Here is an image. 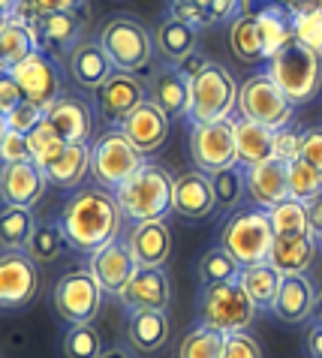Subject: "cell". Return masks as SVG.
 <instances>
[{
	"mask_svg": "<svg viewBox=\"0 0 322 358\" xmlns=\"http://www.w3.org/2000/svg\"><path fill=\"white\" fill-rule=\"evenodd\" d=\"M124 211L112 190L103 187H78L60 208L57 223L66 235V244L76 253L94 256L99 247L112 244L124 229Z\"/></svg>",
	"mask_w": 322,
	"mask_h": 358,
	"instance_id": "cell-1",
	"label": "cell"
},
{
	"mask_svg": "<svg viewBox=\"0 0 322 358\" xmlns=\"http://www.w3.org/2000/svg\"><path fill=\"white\" fill-rule=\"evenodd\" d=\"M172 190L175 178L166 172V166L145 163L124 187H118L115 199L124 217H130L133 223H148L166 220V214H172Z\"/></svg>",
	"mask_w": 322,
	"mask_h": 358,
	"instance_id": "cell-2",
	"label": "cell"
},
{
	"mask_svg": "<svg viewBox=\"0 0 322 358\" xmlns=\"http://www.w3.org/2000/svg\"><path fill=\"white\" fill-rule=\"evenodd\" d=\"M265 73L289 96L293 106H304L322 91V55L298 39L286 43L271 57L265 64Z\"/></svg>",
	"mask_w": 322,
	"mask_h": 358,
	"instance_id": "cell-3",
	"label": "cell"
},
{
	"mask_svg": "<svg viewBox=\"0 0 322 358\" xmlns=\"http://www.w3.org/2000/svg\"><path fill=\"white\" fill-rule=\"evenodd\" d=\"M241 85L226 66L208 61L199 76L190 78V124H217L229 121L238 108Z\"/></svg>",
	"mask_w": 322,
	"mask_h": 358,
	"instance_id": "cell-4",
	"label": "cell"
},
{
	"mask_svg": "<svg viewBox=\"0 0 322 358\" xmlns=\"http://www.w3.org/2000/svg\"><path fill=\"white\" fill-rule=\"evenodd\" d=\"M220 241L241 265H262L268 262L274 247V226L262 208H238L220 229Z\"/></svg>",
	"mask_w": 322,
	"mask_h": 358,
	"instance_id": "cell-5",
	"label": "cell"
},
{
	"mask_svg": "<svg viewBox=\"0 0 322 358\" xmlns=\"http://www.w3.org/2000/svg\"><path fill=\"white\" fill-rule=\"evenodd\" d=\"M148 160L130 138L120 133V127L99 133L97 142L90 145V175H94L97 187L103 190H118L133 178Z\"/></svg>",
	"mask_w": 322,
	"mask_h": 358,
	"instance_id": "cell-6",
	"label": "cell"
},
{
	"mask_svg": "<svg viewBox=\"0 0 322 358\" xmlns=\"http://www.w3.org/2000/svg\"><path fill=\"white\" fill-rule=\"evenodd\" d=\"M256 310L259 307L250 301L238 280L202 286V295H199V322L220 334L247 331L250 322L256 320Z\"/></svg>",
	"mask_w": 322,
	"mask_h": 358,
	"instance_id": "cell-7",
	"label": "cell"
},
{
	"mask_svg": "<svg viewBox=\"0 0 322 358\" xmlns=\"http://www.w3.org/2000/svg\"><path fill=\"white\" fill-rule=\"evenodd\" d=\"M99 45L106 48V55L112 57L115 69L120 73H139L154 61V36L148 34V27L133 15H112L106 18L99 27Z\"/></svg>",
	"mask_w": 322,
	"mask_h": 358,
	"instance_id": "cell-8",
	"label": "cell"
},
{
	"mask_svg": "<svg viewBox=\"0 0 322 358\" xmlns=\"http://www.w3.org/2000/svg\"><path fill=\"white\" fill-rule=\"evenodd\" d=\"M238 112H241V117H247V121L271 127V130H284V127L293 124L295 106L271 82L268 73H253L238 91Z\"/></svg>",
	"mask_w": 322,
	"mask_h": 358,
	"instance_id": "cell-9",
	"label": "cell"
},
{
	"mask_svg": "<svg viewBox=\"0 0 322 358\" xmlns=\"http://www.w3.org/2000/svg\"><path fill=\"white\" fill-rule=\"evenodd\" d=\"M52 301L60 320H66L69 325H85L97 320L99 304H103V286L97 283L90 268H76L55 283Z\"/></svg>",
	"mask_w": 322,
	"mask_h": 358,
	"instance_id": "cell-10",
	"label": "cell"
},
{
	"mask_svg": "<svg viewBox=\"0 0 322 358\" xmlns=\"http://www.w3.org/2000/svg\"><path fill=\"white\" fill-rule=\"evenodd\" d=\"M190 157H193V166L205 175L238 166L235 117L217 124H190Z\"/></svg>",
	"mask_w": 322,
	"mask_h": 358,
	"instance_id": "cell-11",
	"label": "cell"
},
{
	"mask_svg": "<svg viewBox=\"0 0 322 358\" xmlns=\"http://www.w3.org/2000/svg\"><path fill=\"white\" fill-rule=\"evenodd\" d=\"M145 99H148V85L136 73H120V69H115L94 91L97 115L112 127H120V121L133 115Z\"/></svg>",
	"mask_w": 322,
	"mask_h": 358,
	"instance_id": "cell-12",
	"label": "cell"
},
{
	"mask_svg": "<svg viewBox=\"0 0 322 358\" xmlns=\"http://www.w3.org/2000/svg\"><path fill=\"white\" fill-rule=\"evenodd\" d=\"M9 76L18 82L22 94L27 103L39 106L43 112H48L64 94H60V69L57 61H52L43 52H34L30 57H24L22 64H15L13 69H6Z\"/></svg>",
	"mask_w": 322,
	"mask_h": 358,
	"instance_id": "cell-13",
	"label": "cell"
},
{
	"mask_svg": "<svg viewBox=\"0 0 322 358\" xmlns=\"http://www.w3.org/2000/svg\"><path fill=\"white\" fill-rule=\"evenodd\" d=\"M39 292L36 262L24 250H4L0 256V304L4 310H22Z\"/></svg>",
	"mask_w": 322,
	"mask_h": 358,
	"instance_id": "cell-14",
	"label": "cell"
},
{
	"mask_svg": "<svg viewBox=\"0 0 322 358\" xmlns=\"http://www.w3.org/2000/svg\"><path fill=\"white\" fill-rule=\"evenodd\" d=\"M85 31V6L82 9H69V13H52L43 15L39 24L34 27L36 48L43 55H48L52 61H64L73 55V48L82 43Z\"/></svg>",
	"mask_w": 322,
	"mask_h": 358,
	"instance_id": "cell-15",
	"label": "cell"
},
{
	"mask_svg": "<svg viewBox=\"0 0 322 358\" xmlns=\"http://www.w3.org/2000/svg\"><path fill=\"white\" fill-rule=\"evenodd\" d=\"M88 268H90V274L97 277V283L103 286L106 295H118L120 298V292L127 289V283L136 277L139 262H136L133 250H130L127 238H118V241L99 247V250L90 256Z\"/></svg>",
	"mask_w": 322,
	"mask_h": 358,
	"instance_id": "cell-16",
	"label": "cell"
},
{
	"mask_svg": "<svg viewBox=\"0 0 322 358\" xmlns=\"http://www.w3.org/2000/svg\"><path fill=\"white\" fill-rule=\"evenodd\" d=\"M169 130H172V117H169L157 103H150V99H145L133 115L120 121V133H124L145 157L160 151V148L166 145Z\"/></svg>",
	"mask_w": 322,
	"mask_h": 358,
	"instance_id": "cell-17",
	"label": "cell"
},
{
	"mask_svg": "<svg viewBox=\"0 0 322 358\" xmlns=\"http://www.w3.org/2000/svg\"><path fill=\"white\" fill-rule=\"evenodd\" d=\"M247 199L253 202V208H271L284 205L289 199V163L284 160H268L259 166L247 169Z\"/></svg>",
	"mask_w": 322,
	"mask_h": 358,
	"instance_id": "cell-18",
	"label": "cell"
},
{
	"mask_svg": "<svg viewBox=\"0 0 322 358\" xmlns=\"http://www.w3.org/2000/svg\"><path fill=\"white\" fill-rule=\"evenodd\" d=\"M46 121L55 127L57 136L64 138L66 145H90V136H94V112H90V106L82 96L64 94L46 112Z\"/></svg>",
	"mask_w": 322,
	"mask_h": 358,
	"instance_id": "cell-19",
	"label": "cell"
},
{
	"mask_svg": "<svg viewBox=\"0 0 322 358\" xmlns=\"http://www.w3.org/2000/svg\"><path fill=\"white\" fill-rule=\"evenodd\" d=\"M46 184H48V178L36 160L4 166V172H0V196H4V205L34 208L39 199H43Z\"/></svg>",
	"mask_w": 322,
	"mask_h": 358,
	"instance_id": "cell-20",
	"label": "cell"
},
{
	"mask_svg": "<svg viewBox=\"0 0 322 358\" xmlns=\"http://www.w3.org/2000/svg\"><path fill=\"white\" fill-rule=\"evenodd\" d=\"M217 208V196H214V184L211 175L199 172H184L175 178V190H172V211L187 217V220H202Z\"/></svg>",
	"mask_w": 322,
	"mask_h": 358,
	"instance_id": "cell-21",
	"label": "cell"
},
{
	"mask_svg": "<svg viewBox=\"0 0 322 358\" xmlns=\"http://www.w3.org/2000/svg\"><path fill=\"white\" fill-rule=\"evenodd\" d=\"M169 298H172V286H169V274L163 268H139L136 277L127 283V289L120 292V301L130 313L166 310Z\"/></svg>",
	"mask_w": 322,
	"mask_h": 358,
	"instance_id": "cell-22",
	"label": "cell"
},
{
	"mask_svg": "<svg viewBox=\"0 0 322 358\" xmlns=\"http://www.w3.org/2000/svg\"><path fill=\"white\" fill-rule=\"evenodd\" d=\"M314 304H316V286L307 274H284L280 283L277 301L271 307V313L280 322L289 325H301L307 320H314Z\"/></svg>",
	"mask_w": 322,
	"mask_h": 358,
	"instance_id": "cell-23",
	"label": "cell"
},
{
	"mask_svg": "<svg viewBox=\"0 0 322 358\" xmlns=\"http://www.w3.org/2000/svg\"><path fill=\"white\" fill-rule=\"evenodd\" d=\"M127 244L133 250L139 268H163L172 256V232L166 220L136 223L127 235Z\"/></svg>",
	"mask_w": 322,
	"mask_h": 358,
	"instance_id": "cell-24",
	"label": "cell"
},
{
	"mask_svg": "<svg viewBox=\"0 0 322 358\" xmlns=\"http://www.w3.org/2000/svg\"><path fill=\"white\" fill-rule=\"evenodd\" d=\"M148 99L157 103L169 117H187L190 112V78L178 66H160L148 82Z\"/></svg>",
	"mask_w": 322,
	"mask_h": 358,
	"instance_id": "cell-25",
	"label": "cell"
},
{
	"mask_svg": "<svg viewBox=\"0 0 322 358\" xmlns=\"http://www.w3.org/2000/svg\"><path fill=\"white\" fill-rule=\"evenodd\" d=\"M66 69L76 85L97 91V87L115 73V64H112V57L106 55V48L99 45V39H82V43L73 48V55L66 57Z\"/></svg>",
	"mask_w": 322,
	"mask_h": 358,
	"instance_id": "cell-26",
	"label": "cell"
},
{
	"mask_svg": "<svg viewBox=\"0 0 322 358\" xmlns=\"http://www.w3.org/2000/svg\"><path fill=\"white\" fill-rule=\"evenodd\" d=\"M196 43H199V31H196L193 24L181 22V18L172 15V13H169L163 22L157 24V31H154V48H157V55L163 57L166 64H172V66H178L184 57L199 52Z\"/></svg>",
	"mask_w": 322,
	"mask_h": 358,
	"instance_id": "cell-27",
	"label": "cell"
},
{
	"mask_svg": "<svg viewBox=\"0 0 322 358\" xmlns=\"http://www.w3.org/2000/svg\"><path fill=\"white\" fill-rule=\"evenodd\" d=\"M314 259H316V238L310 232L274 235V247H271L268 262L280 274H307Z\"/></svg>",
	"mask_w": 322,
	"mask_h": 358,
	"instance_id": "cell-28",
	"label": "cell"
},
{
	"mask_svg": "<svg viewBox=\"0 0 322 358\" xmlns=\"http://www.w3.org/2000/svg\"><path fill=\"white\" fill-rule=\"evenodd\" d=\"M274 133L271 127H262L247 117H235V145H238V166H259L274 160Z\"/></svg>",
	"mask_w": 322,
	"mask_h": 358,
	"instance_id": "cell-29",
	"label": "cell"
},
{
	"mask_svg": "<svg viewBox=\"0 0 322 358\" xmlns=\"http://www.w3.org/2000/svg\"><path fill=\"white\" fill-rule=\"evenodd\" d=\"M172 325L166 310H136L127 320V337L139 352H160L169 343Z\"/></svg>",
	"mask_w": 322,
	"mask_h": 358,
	"instance_id": "cell-30",
	"label": "cell"
},
{
	"mask_svg": "<svg viewBox=\"0 0 322 358\" xmlns=\"http://www.w3.org/2000/svg\"><path fill=\"white\" fill-rule=\"evenodd\" d=\"M43 172L60 190H78L90 172V145H66Z\"/></svg>",
	"mask_w": 322,
	"mask_h": 358,
	"instance_id": "cell-31",
	"label": "cell"
},
{
	"mask_svg": "<svg viewBox=\"0 0 322 358\" xmlns=\"http://www.w3.org/2000/svg\"><path fill=\"white\" fill-rule=\"evenodd\" d=\"M172 15H178L181 22L199 27H211L220 22H232L241 13V0H172Z\"/></svg>",
	"mask_w": 322,
	"mask_h": 358,
	"instance_id": "cell-32",
	"label": "cell"
},
{
	"mask_svg": "<svg viewBox=\"0 0 322 358\" xmlns=\"http://www.w3.org/2000/svg\"><path fill=\"white\" fill-rule=\"evenodd\" d=\"M229 45L241 64H268V52L256 24V13H238L229 22Z\"/></svg>",
	"mask_w": 322,
	"mask_h": 358,
	"instance_id": "cell-33",
	"label": "cell"
},
{
	"mask_svg": "<svg viewBox=\"0 0 322 358\" xmlns=\"http://www.w3.org/2000/svg\"><path fill=\"white\" fill-rule=\"evenodd\" d=\"M238 283L244 286V292L250 295L259 310H271L277 301V292H280V283H284V274L277 271L271 262L262 265H244L238 274Z\"/></svg>",
	"mask_w": 322,
	"mask_h": 358,
	"instance_id": "cell-34",
	"label": "cell"
},
{
	"mask_svg": "<svg viewBox=\"0 0 322 358\" xmlns=\"http://www.w3.org/2000/svg\"><path fill=\"white\" fill-rule=\"evenodd\" d=\"M34 52H39L34 31L15 18H4V24H0V64H4V69H13Z\"/></svg>",
	"mask_w": 322,
	"mask_h": 358,
	"instance_id": "cell-35",
	"label": "cell"
},
{
	"mask_svg": "<svg viewBox=\"0 0 322 358\" xmlns=\"http://www.w3.org/2000/svg\"><path fill=\"white\" fill-rule=\"evenodd\" d=\"M36 223L39 220L30 208L4 205V214H0V241H4V250H24Z\"/></svg>",
	"mask_w": 322,
	"mask_h": 358,
	"instance_id": "cell-36",
	"label": "cell"
},
{
	"mask_svg": "<svg viewBox=\"0 0 322 358\" xmlns=\"http://www.w3.org/2000/svg\"><path fill=\"white\" fill-rule=\"evenodd\" d=\"M211 184H214L217 208L238 211L241 202L247 199V169L229 166V169H220V172H211Z\"/></svg>",
	"mask_w": 322,
	"mask_h": 358,
	"instance_id": "cell-37",
	"label": "cell"
},
{
	"mask_svg": "<svg viewBox=\"0 0 322 358\" xmlns=\"http://www.w3.org/2000/svg\"><path fill=\"white\" fill-rule=\"evenodd\" d=\"M64 247H69V244H66V235H64V229H60V223L39 220L36 229H34V235H30L27 247H24V253L34 262H52V259H57V256L64 253Z\"/></svg>",
	"mask_w": 322,
	"mask_h": 358,
	"instance_id": "cell-38",
	"label": "cell"
},
{
	"mask_svg": "<svg viewBox=\"0 0 322 358\" xmlns=\"http://www.w3.org/2000/svg\"><path fill=\"white\" fill-rule=\"evenodd\" d=\"M241 268H244V265H241L235 256L229 253L223 244H220V247H211L202 259H199V280H202V286L229 283V280H238Z\"/></svg>",
	"mask_w": 322,
	"mask_h": 358,
	"instance_id": "cell-39",
	"label": "cell"
},
{
	"mask_svg": "<svg viewBox=\"0 0 322 358\" xmlns=\"http://www.w3.org/2000/svg\"><path fill=\"white\" fill-rule=\"evenodd\" d=\"M223 337L226 334L199 322L184 334V341L178 346V358H220L223 355Z\"/></svg>",
	"mask_w": 322,
	"mask_h": 358,
	"instance_id": "cell-40",
	"label": "cell"
},
{
	"mask_svg": "<svg viewBox=\"0 0 322 358\" xmlns=\"http://www.w3.org/2000/svg\"><path fill=\"white\" fill-rule=\"evenodd\" d=\"M64 355L66 358H99L103 355V341H99L97 328L85 325H69L64 334Z\"/></svg>",
	"mask_w": 322,
	"mask_h": 358,
	"instance_id": "cell-41",
	"label": "cell"
},
{
	"mask_svg": "<svg viewBox=\"0 0 322 358\" xmlns=\"http://www.w3.org/2000/svg\"><path fill=\"white\" fill-rule=\"evenodd\" d=\"M268 217H271V226H274V235L310 232V226H307V211H304V202H295V199H286L284 205L271 208ZM310 235H314V232H310Z\"/></svg>",
	"mask_w": 322,
	"mask_h": 358,
	"instance_id": "cell-42",
	"label": "cell"
},
{
	"mask_svg": "<svg viewBox=\"0 0 322 358\" xmlns=\"http://www.w3.org/2000/svg\"><path fill=\"white\" fill-rule=\"evenodd\" d=\"M316 193H322V175L310 163L295 160L289 163V199L295 202H307Z\"/></svg>",
	"mask_w": 322,
	"mask_h": 358,
	"instance_id": "cell-43",
	"label": "cell"
},
{
	"mask_svg": "<svg viewBox=\"0 0 322 358\" xmlns=\"http://www.w3.org/2000/svg\"><path fill=\"white\" fill-rule=\"evenodd\" d=\"M27 145H30V154H34V160L43 166V169L66 148V142L57 136V130H55V127L48 124V121L39 124L34 133H27Z\"/></svg>",
	"mask_w": 322,
	"mask_h": 358,
	"instance_id": "cell-44",
	"label": "cell"
},
{
	"mask_svg": "<svg viewBox=\"0 0 322 358\" xmlns=\"http://www.w3.org/2000/svg\"><path fill=\"white\" fill-rule=\"evenodd\" d=\"M259 9H280L298 18L304 13H319L322 0H241V13H259Z\"/></svg>",
	"mask_w": 322,
	"mask_h": 358,
	"instance_id": "cell-45",
	"label": "cell"
},
{
	"mask_svg": "<svg viewBox=\"0 0 322 358\" xmlns=\"http://www.w3.org/2000/svg\"><path fill=\"white\" fill-rule=\"evenodd\" d=\"M43 121H46V112L39 106L27 103V99H24V103H18L9 115H4V127H9V130H15V133H22V136L34 133Z\"/></svg>",
	"mask_w": 322,
	"mask_h": 358,
	"instance_id": "cell-46",
	"label": "cell"
},
{
	"mask_svg": "<svg viewBox=\"0 0 322 358\" xmlns=\"http://www.w3.org/2000/svg\"><path fill=\"white\" fill-rule=\"evenodd\" d=\"M0 160H4V166L34 160L30 145H27V136L9 130V127H0Z\"/></svg>",
	"mask_w": 322,
	"mask_h": 358,
	"instance_id": "cell-47",
	"label": "cell"
},
{
	"mask_svg": "<svg viewBox=\"0 0 322 358\" xmlns=\"http://www.w3.org/2000/svg\"><path fill=\"white\" fill-rule=\"evenodd\" d=\"M301 145H304V130H298L293 124L277 130L274 133V160H284V163L301 160Z\"/></svg>",
	"mask_w": 322,
	"mask_h": 358,
	"instance_id": "cell-48",
	"label": "cell"
},
{
	"mask_svg": "<svg viewBox=\"0 0 322 358\" xmlns=\"http://www.w3.org/2000/svg\"><path fill=\"white\" fill-rule=\"evenodd\" d=\"M220 358H262V346L253 334L238 331L223 337V355Z\"/></svg>",
	"mask_w": 322,
	"mask_h": 358,
	"instance_id": "cell-49",
	"label": "cell"
},
{
	"mask_svg": "<svg viewBox=\"0 0 322 358\" xmlns=\"http://www.w3.org/2000/svg\"><path fill=\"white\" fill-rule=\"evenodd\" d=\"M295 39L322 55V9L319 13H304V15L295 18Z\"/></svg>",
	"mask_w": 322,
	"mask_h": 358,
	"instance_id": "cell-50",
	"label": "cell"
},
{
	"mask_svg": "<svg viewBox=\"0 0 322 358\" xmlns=\"http://www.w3.org/2000/svg\"><path fill=\"white\" fill-rule=\"evenodd\" d=\"M301 160L310 163L322 175V127L304 130V145H301Z\"/></svg>",
	"mask_w": 322,
	"mask_h": 358,
	"instance_id": "cell-51",
	"label": "cell"
},
{
	"mask_svg": "<svg viewBox=\"0 0 322 358\" xmlns=\"http://www.w3.org/2000/svg\"><path fill=\"white\" fill-rule=\"evenodd\" d=\"M18 103H24V94L15 78L4 69V76H0V115H9Z\"/></svg>",
	"mask_w": 322,
	"mask_h": 358,
	"instance_id": "cell-52",
	"label": "cell"
},
{
	"mask_svg": "<svg viewBox=\"0 0 322 358\" xmlns=\"http://www.w3.org/2000/svg\"><path fill=\"white\" fill-rule=\"evenodd\" d=\"M304 211H307V226H310V232H314V238H322V193L307 199Z\"/></svg>",
	"mask_w": 322,
	"mask_h": 358,
	"instance_id": "cell-53",
	"label": "cell"
},
{
	"mask_svg": "<svg viewBox=\"0 0 322 358\" xmlns=\"http://www.w3.org/2000/svg\"><path fill=\"white\" fill-rule=\"evenodd\" d=\"M85 0H39V9L43 15H52V13H69V9H82Z\"/></svg>",
	"mask_w": 322,
	"mask_h": 358,
	"instance_id": "cell-54",
	"label": "cell"
},
{
	"mask_svg": "<svg viewBox=\"0 0 322 358\" xmlns=\"http://www.w3.org/2000/svg\"><path fill=\"white\" fill-rule=\"evenodd\" d=\"M205 64H208V57H205V55H199V52H193L190 57H184V61L178 64V69H181V73H184L187 78H193V76L202 73Z\"/></svg>",
	"mask_w": 322,
	"mask_h": 358,
	"instance_id": "cell-55",
	"label": "cell"
},
{
	"mask_svg": "<svg viewBox=\"0 0 322 358\" xmlns=\"http://www.w3.org/2000/svg\"><path fill=\"white\" fill-rule=\"evenodd\" d=\"M307 355L310 358H322V325H316V322L307 331Z\"/></svg>",
	"mask_w": 322,
	"mask_h": 358,
	"instance_id": "cell-56",
	"label": "cell"
},
{
	"mask_svg": "<svg viewBox=\"0 0 322 358\" xmlns=\"http://www.w3.org/2000/svg\"><path fill=\"white\" fill-rule=\"evenodd\" d=\"M99 358H130V350H124V346H112V350H103Z\"/></svg>",
	"mask_w": 322,
	"mask_h": 358,
	"instance_id": "cell-57",
	"label": "cell"
},
{
	"mask_svg": "<svg viewBox=\"0 0 322 358\" xmlns=\"http://www.w3.org/2000/svg\"><path fill=\"white\" fill-rule=\"evenodd\" d=\"M314 322L322 325V292H316V304H314Z\"/></svg>",
	"mask_w": 322,
	"mask_h": 358,
	"instance_id": "cell-58",
	"label": "cell"
},
{
	"mask_svg": "<svg viewBox=\"0 0 322 358\" xmlns=\"http://www.w3.org/2000/svg\"><path fill=\"white\" fill-rule=\"evenodd\" d=\"M13 3H15V0H0V9H4V18H6L9 13H13Z\"/></svg>",
	"mask_w": 322,
	"mask_h": 358,
	"instance_id": "cell-59",
	"label": "cell"
}]
</instances>
